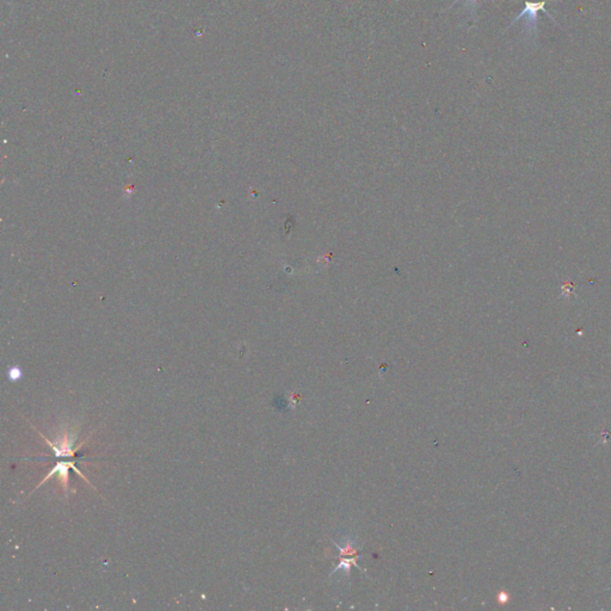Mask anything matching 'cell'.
Masks as SVG:
<instances>
[{
  "mask_svg": "<svg viewBox=\"0 0 611 611\" xmlns=\"http://www.w3.org/2000/svg\"><path fill=\"white\" fill-rule=\"evenodd\" d=\"M457 1H460V0H456V1H455V3H457ZM469 1H471V3H472L473 5L476 4V0H469Z\"/></svg>",
  "mask_w": 611,
  "mask_h": 611,
  "instance_id": "277c9868",
  "label": "cell"
},
{
  "mask_svg": "<svg viewBox=\"0 0 611 611\" xmlns=\"http://www.w3.org/2000/svg\"><path fill=\"white\" fill-rule=\"evenodd\" d=\"M547 3H548V0H526V6L523 8V11L512 20V23L509 25V28L517 23L523 17H526L524 27L528 30H530V32L536 34V31H538V12L540 11L545 12V15L548 16L550 20H553L554 23L557 24L553 17L545 10V6Z\"/></svg>",
  "mask_w": 611,
  "mask_h": 611,
  "instance_id": "6da1fadb",
  "label": "cell"
},
{
  "mask_svg": "<svg viewBox=\"0 0 611 611\" xmlns=\"http://www.w3.org/2000/svg\"><path fill=\"white\" fill-rule=\"evenodd\" d=\"M562 289H564V294H569L573 295L574 293V289H573V286L571 283H566L565 286H562Z\"/></svg>",
  "mask_w": 611,
  "mask_h": 611,
  "instance_id": "3957f363",
  "label": "cell"
},
{
  "mask_svg": "<svg viewBox=\"0 0 611 611\" xmlns=\"http://www.w3.org/2000/svg\"><path fill=\"white\" fill-rule=\"evenodd\" d=\"M20 376H22V372H20L18 368H12L11 370L8 372V379L11 380V381L20 379Z\"/></svg>",
  "mask_w": 611,
  "mask_h": 611,
  "instance_id": "7a4b0ae2",
  "label": "cell"
}]
</instances>
